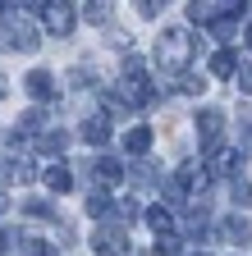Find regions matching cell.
<instances>
[{
	"label": "cell",
	"mask_w": 252,
	"mask_h": 256,
	"mask_svg": "<svg viewBox=\"0 0 252 256\" xmlns=\"http://www.w3.org/2000/svg\"><path fill=\"white\" fill-rule=\"evenodd\" d=\"M188 55H193V46H188V32L183 28H170L161 42H156V64L161 69H183Z\"/></svg>",
	"instance_id": "cell-1"
},
{
	"label": "cell",
	"mask_w": 252,
	"mask_h": 256,
	"mask_svg": "<svg viewBox=\"0 0 252 256\" xmlns=\"http://www.w3.org/2000/svg\"><path fill=\"white\" fill-rule=\"evenodd\" d=\"M74 5H42V23L55 32V37H65V32H74Z\"/></svg>",
	"instance_id": "cell-2"
},
{
	"label": "cell",
	"mask_w": 252,
	"mask_h": 256,
	"mask_svg": "<svg viewBox=\"0 0 252 256\" xmlns=\"http://www.w3.org/2000/svg\"><path fill=\"white\" fill-rule=\"evenodd\" d=\"M92 242H97L101 256H124V252H129V238H124V229H101Z\"/></svg>",
	"instance_id": "cell-3"
},
{
	"label": "cell",
	"mask_w": 252,
	"mask_h": 256,
	"mask_svg": "<svg viewBox=\"0 0 252 256\" xmlns=\"http://www.w3.org/2000/svg\"><path fill=\"white\" fill-rule=\"evenodd\" d=\"M28 92H33L37 101H46V96H55V78H51L46 69H37V74H28Z\"/></svg>",
	"instance_id": "cell-4"
},
{
	"label": "cell",
	"mask_w": 252,
	"mask_h": 256,
	"mask_svg": "<svg viewBox=\"0 0 252 256\" xmlns=\"http://www.w3.org/2000/svg\"><path fill=\"white\" fill-rule=\"evenodd\" d=\"M220 234H225L229 242H252V224H247V220H234V215H229L225 224H220Z\"/></svg>",
	"instance_id": "cell-5"
},
{
	"label": "cell",
	"mask_w": 252,
	"mask_h": 256,
	"mask_svg": "<svg viewBox=\"0 0 252 256\" xmlns=\"http://www.w3.org/2000/svg\"><path fill=\"white\" fill-rule=\"evenodd\" d=\"M220 119H225L220 110H202V114H197V133H202L206 142H215V138H220Z\"/></svg>",
	"instance_id": "cell-6"
},
{
	"label": "cell",
	"mask_w": 252,
	"mask_h": 256,
	"mask_svg": "<svg viewBox=\"0 0 252 256\" xmlns=\"http://www.w3.org/2000/svg\"><path fill=\"white\" fill-rule=\"evenodd\" d=\"M124 146H129L133 156H142V151L151 146V128H133V133H129V138H124Z\"/></svg>",
	"instance_id": "cell-7"
},
{
	"label": "cell",
	"mask_w": 252,
	"mask_h": 256,
	"mask_svg": "<svg viewBox=\"0 0 252 256\" xmlns=\"http://www.w3.org/2000/svg\"><path fill=\"white\" fill-rule=\"evenodd\" d=\"M83 138H87V142H106V138H110V124H106V119L83 124Z\"/></svg>",
	"instance_id": "cell-8"
},
{
	"label": "cell",
	"mask_w": 252,
	"mask_h": 256,
	"mask_svg": "<svg viewBox=\"0 0 252 256\" xmlns=\"http://www.w3.org/2000/svg\"><path fill=\"white\" fill-rule=\"evenodd\" d=\"M211 74H220V78H229V74H234V55H229V50H220V55L211 60Z\"/></svg>",
	"instance_id": "cell-9"
},
{
	"label": "cell",
	"mask_w": 252,
	"mask_h": 256,
	"mask_svg": "<svg viewBox=\"0 0 252 256\" xmlns=\"http://www.w3.org/2000/svg\"><path fill=\"white\" fill-rule=\"evenodd\" d=\"M46 183H51L55 192H65V188H69V170H60V165H55V170H46Z\"/></svg>",
	"instance_id": "cell-10"
},
{
	"label": "cell",
	"mask_w": 252,
	"mask_h": 256,
	"mask_svg": "<svg viewBox=\"0 0 252 256\" xmlns=\"http://www.w3.org/2000/svg\"><path fill=\"white\" fill-rule=\"evenodd\" d=\"M23 256H55V252H51V242H37L33 238V242H23Z\"/></svg>",
	"instance_id": "cell-11"
},
{
	"label": "cell",
	"mask_w": 252,
	"mask_h": 256,
	"mask_svg": "<svg viewBox=\"0 0 252 256\" xmlns=\"http://www.w3.org/2000/svg\"><path fill=\"white\" fill-rule=\"evenodd\" d=\"M87 18H92V23H106V18H110V5H87Z\"/></svg>",
	"instance_id": "cell-12"
},
{
	"label": "cell",
	"mask_w": 252,
	"mask_h": 256,
	"mask_svg": "<svg viewBox=\"0 0 252 256\" xmlns=\"http://www.w3.org/2000/svg\"><path fill=\"white\" fill-rule=\"evenodd\" d=\"M234 197H238V206H252V183H238Z\"/></svg>",
	"instance_id": "cell-13"
},
{
	"label": "cell",
	"mask_w": 252,
	"mask_h": 256,
	"mask_svg": "<svg viewBox=\"0 0 252 256\" xmlns=\"http://www.w3.org/2000/svg\"><path fill=\"white\" fill-rule=\"evenodd\" d=\"M243 92H252V69H243Z\"/></svg>",
	"instance_id": "cell-14"
},
{
	"label": "cell",
	"mask_w": 252,
	"mask_h": 256,
	"mask_svg": "<svg viewBox=\"0 0 252 256\" xmlns=\"http://www.w3.org/2000/svg\"><path fill=\"white\" fill-rule=\"evenodd\" d=\"M247 46H252V28H247Z\"/></svg>",
	"instance_id": "cell-15"
}]
</instances>
